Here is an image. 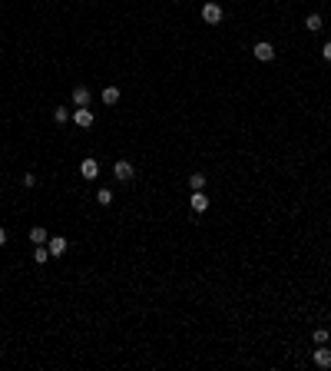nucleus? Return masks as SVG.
<instances>
[{
    "mask_svg": "<svg viewBox=\"0 0 331 371\" xmlns=\"http://www.w3.org/2000/svg\"><path fill=\"white\" fill-rule=\"evenodd\" d=\"M93 119H96V116H93V110H90V106H76L73 123L80 126V130H90V126H93Z\"/></svg>",
    "mask_w": 331,
    "mask_h": 371,
    "instance_id": "nucleus-1",
    "label": "nucleus"
},
{
    "mask_svg": "<svg viewBox=\"0 0 331 371\" xmlns=\"http://www.w3.org/2000/svg\"><path fill=\"white\" fill-rule=\"evenodd\" d=\"M132 172H136V169H132V163H129V159H116V163H113V176H116V179H123V183H126V179H132Z\"/></svg>",
    "mask_w": 331,
    "mask_h": 371,
    "instance_id": "nucleus-2",
    "label": "nucleus"
},
{
    "mask_svg": "<svg viewBox=\"0 0 331 371\" xmlns=\"http://www.w3.org/2000/svg\"><path fill=\"white\" fill-rule=\"evenodd\" d=\"M252 53H255V60H262V63H272V60H275V47L262 40V43H255V50H252Z\"/></svg>",
    "mask_w": 331,
    "mask_h": 371,
    "instance_id": "nucleus-3",
    "label": "nucleus"
},
{
    "mask_svg": "<svg viewBox=\"0 0 331 371\" xmlns=\"http://www.w3.org/2000/svg\"><path fill=\"white\" fill-rule=\"evenodd\" d=\"M312 358H314V365H318V368H331V348H328V345H318Z\"/></svg>",
    "mask_w": 331,
    "mask_h": 371,
    "instance_id": "nucleus-4",
    "label": "nucleus"
},
{
    "mask_svg": "<svg viewBox=\"0 0 331 371\" xmlns=\"http://www.w3.org/2000/svg\"><path fill=\"white\" fill-rule=\"evenodd\" d=\"M202 20H205V23H219V20H222V7L209 0V3L202 7Z\"/></svg>",
    "mask_w": 331,
    "mask_h": 371,
    "instance_id": "nucleus-5",
    "label": "nucleus"
},
{
    "mask_svg": "<svg viewBox=\"0 0 331 371\" xmlns=\"http://www.w3.org/2000/svg\"><path fill=\"white\" fill-rule=\"evenodd\" d=\"M80 176H83V179H96V176H99V163H96V159H83V163H80Z\"/></svg>",
    "mask_w": 331,
    "mask_h": 371,
    "instance_id": "nucleus-6",
    "label": "nucleus"
},
{
    "mask_svg": "<svg viewBox=\"0 0 331 371\" xmlns=\"http://www.w3.org/2000/svg\"><path fill=\"white\" fill-rule=\"evenodd\" d=\"M189 205H192V212H205V209H209V196H205L202 189H196L192 199H189Z\"/></svg>",
    "mask_w": 331,
    "mask_h": 371,
    "instance_id": "nucleus-7",
    "label": "nucleus"
},
{
    "mask_svg": "<svg viewBox=\"0 0 331 371\" xmlns=\"http://www.w3.org/2000/svg\"><path fill=\"white\" fill-rule=\"evenodd\" d=\"M73 103L76 106H90V90L86 86H73Z\"/></svg>",
    "mask_w": 331,
    "mask_h": 371,
    "instance_id": "nucleus-8",
    "label": "nucleus"
},
{
    "mask_svg": "<svg viewBox=\"0 0 331 371\" xmlns=\"http://www.w3.org/2000/svg\"><path fill=\"white\" fill-rule=\"evenodd\" d=\"M30 239H33V245H43V242H50V236H47L43 225H33V229H30Z\"/></svg>",
    "mask_w": 331,
    "mask_h": 371,
    "instance_id": "nucleus-9",
    "label": "nucleus"
},
{
    "mask_svg": "<svg viewBox=\"0 0 331 371\" xmlns=\"http://www.w3.org/2000/svg\"><path fill=\"white\" fill-rule=\"evenodd\" d=\"M63 252H66V239H63V236L50 239V255H63Z\"/></svg>",
    "mask_w": 331,
    "mask_h": 371,
    "instance_id": "nucleus-10",
    "label": "nucleus"
},
{
    "mask_svg": "<svg viewBox=\"0 0 331 371\" xmlns=\"http://www.w3.org/2000/svg\"><path fill=\"white\" fill-rule=\"evenodd\" d=\"M103 103H106V106L119 103V86H106V90H103Z\"/></svg>",
    "mask_w": 331,
    "mask_h": 371,
    "instance_id": "nucleus-11",
    "label": "nucleus"
},
{
    "mask_svg": "<svg viewBox=\"0 0 331 371\" xmlns=\"http://www.w3.org/2000/svg\"><path fill=\"white\" fill-rule=\"evenodd\" d=\"M305 30H308V34H318V30H321V17H318V14H308V20H305Z\"/></svg>",
    "mask_w": 331,
    "mask_h": 371,
    "instance_id": "nucleus-12",
    "label": "nucleus"
},
{
    "mask_svg": "<svg viewBox=\"0 0 331 371\" xmlns=\"http://www.w3.org/2000/svg\"><path fill=\"white\" fill-rule=\"evenodd\" d=\"M33 262H37V265H47V262H50V249L37 245V249H33Z\"/></svg>",
    "mask_w": 331,
    "mask_h": 371,
    "instance_id": "nucleus-13",
    "label": "nucleus"
},
{
    "mask_svg": "<svg viewBox=\"0 0 331 371\" xmlns=\"http://www.w3.org/2000/svg\"><path fill=\"white\" fill-rule=\"evenodd\" d=\"M96 202H99V205H110L113 202V189H99V192H96Z\"/></svg>",
    "mask_w": 331,
    "mask_h": 371,
    "instance_id": "nucleus-14",
    "label": "nucleus"
},
{
    "mask_svg": "<svg viewBox=\"0 0 331 371\" xmlns=\"http://www.w3.org/2000/svg\"><path fill=\"white\" fill-rule=\"evenodd\" d=\"M189 186H192V192H196V189H202V186H205V176H202V172H192V176H189Z\"/></svg>",
    "mask_w": 331,
    "mask_h": 371,
    "instance_id": "nucleus-15",
    "label": "nucleus"
},
{
    "mask_svg": "<svg viewBox=\"0 0 331 371\" xmlns=\"http://www.w3.org/2000/svg\"><path fill=\"white\" fill-rule=\"evenodd\" d=\"M314 345H328V328H314Z\"/></svg>",
    "mask_w": 331,
    "mask_h": 371,
    "instance_id": "nucleus-16",
    "label": "nucleus"
},
{
    "mask_svg": "<svg viewBox=\"0 0 331 371\" xmlns=\"http://www.w3.org/2000/svg\"><path fill=\"white\" fill-rule=\"evenodd\" d=\"M53 119H56V123H60V126H63V123L70 119V113L63 110V106H56V110H53Z\"/></svg>",
    "mask_w": 331,
    "mask_h": 371,
    "instance_id": "nucleus-17",
    "label": "nucleus"
},
{
    "mask_svg": "<svg viewBox=\"0 0 331 371\" xmlns=\"http://www.w3.org/2000/svg\"><path fill=\"white\" fill-rule=\"evenodd\" d=\"M23 186H27V189H33V186H37V176H33V172H27V176H23Z\"/></svg>",
    "mask_w": 331,
    "mask_h": 371,
    "instance_id": "nucleus-18",
    "label": "nucleus"
},
{
    "mask_svg": "<svg viewBox=\"0 0 331 371\" xmlns=\"http://www.w3.org/2000/svg\"><path fill=\"white\" fill-rule=\"evenodd\" d=\"M321 53H325V60L331 63V43H325V50H321Z\"/></svg>",
    "mask_w": 331,
    "mask_h": 371,
    "instance_id": "nucleus-19",
    "label": "nucleus"
},
{
    "mask_svg": "<svg viewBox=\"0 0 331 371\" xmlns=\"http://www.w3.org/2000/svg\"><path fill=\"white\" fill-rule=\"evenodd\" d=\"M3 242H7V229L0 225V245H3Z\"/></svg>",
    "mask_w": 331,
    "mask_h": 371,
    "instance_id": "nucleus-20",
    "label": "nucleus"
}]
</instances>
